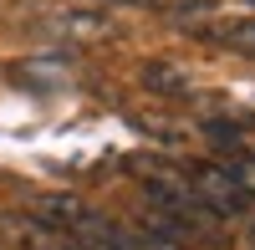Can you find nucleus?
Segmentation results:
<instances>
[{"label": "nucleus", "mask_w": 255, "mask_h": 250, "mask_svg": "<svg viewBox=\"0 0 255 250\" xmlns=\"http://www.w3.org/2000/svg\"><path fill=\"white\" fill-rule=\"evenodd\" d=\"M189 189L199 194V204H209V210H220V215H240L250 204V194L230 179L225 163H220V169H215V163H194V169H189Z\"/></svg>", "instance_id": "nucleus-1"}, {"label": "nucleus", "mask_w": 255, "mask_h": 250, "mask_svg": "<svg viewBox=\"0 0 255 250\" xmlns=\"http://www.w3.org/2000/svg\"><path fill=\"white\" fill-rule=\"evenodd\" d=\"M225 46H240V51H255V20H240V26H225L220 31Z\"/></svg>", "instance_id": "nucleus-2"}, {"label": "nucleus", "mask_w": 255, "mask_h": 250, "mask_svg": "<svg viewBox=\"0 0 255 250\" xmlns=\"http://www.w3.org/2000/svg\"><path fill=\"white\" fill-rule=\"evenodd\" d=\"M225 169H230V179H235L245 194H255V158H230Z\"/></svg>", "instance_id": "nucleus-3"}, {"label": "nucleus", "mask_w": 255, "mask_h": 250, "mask_svg": "<svg viewBox=\"0 0 255 250\" xmlns=\"http://www.w3.org/2000/svg\"><path fill=\"white\" fill-rule=\"evenodd\" d=\"M148 77H153L148 87H158V92H184V77L168 72V67H148Z\"/></svg>", "instance_id": "nucleus-4"}]
</instances>
